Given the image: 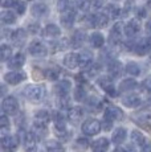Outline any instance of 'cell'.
Here are the masks:
<instances>
[{
    "label": "cell",
    "instance_id": "18",
    "mask_svg": "<svg viewBox=\"0 0 151 152\" xmlns=\"http://www.w3.org/2000/svg\"><path fill=\"white\" fill-rule=\"evenodd\" d=\"M25 64V56L23 53H16L8 60V68L10 69H20Z\"/></svg>",
    "mask_w": 151,
    "mask_h": 152
},
{
    "label": "cell",
    "instance_id": "40",
    "mask_svg": "<svg viewBox=\"0 0 151 152\" xmlns=\"http://www.w3.org/2000/svg\"><path fill=\"white\" fill-rule=\"evenodd\" d=\"M76 1V5H77L78 10L81 11H88L89 8L92 7V0H74Z\"/></svg>",
    "mask_w": 151,
    "mask_h": 152
},
{
    "label": "cell",
    "instance_id": "22",
    "mask_svg": "<svg viewBox=\"0 0 151 152\" xmlns=\"http://www.w3.org/2000/svg\"><path fill=\"white\" fill-rule=\"evenodd\" d=\"M36 138H34L33 134H28V136L25 138V140L21 143L23 147H24L25 152H37V145H36Z\"/></svg>",
    "mask_w": 151,
    "mask_h": 152
},
{
    "label": "cell",
    "instance_id": "8",
    "mask_svg": "<svg viewBox=\"0 0 151 152\" xmlns=\"http://www.w3.org/2000/svg\"><path fill=\"white\" fill-rule=\"evenodd\" d=\"M97 82L107 93V94L110 95V97H117V95H118V91H117V89H115L114 82L111 81V78H109V77H100Z\"/></svg>",
    "mask_w": 151,
    "mask_h": 152
},
{
    "label": "cell",
    "instance_id": "24",
    "mask_svg": "<svg viewBox=\"0 0 151 152\" xmlns=\"http://www.w3.org/2000/svg\"><path fill=\"white\" fill-rule=\"evenodd\" d=\"M103 12H106L109 15L110 19H117V17H121L122 15H123V10L114 4H107V5H105V11H103Z\"/></svg>",
    "mask_w": 151,
    "mask_h": 152
},
{
    "label": "cell",
    "instance_id": "54",
    "mask_svg": "<svg viewBox=\"0 0 151 152\" xmlns=\"http://www.w3.org/2000/svg\"><path fill=\"white\" fill-rule=\"evenodd\" d=\"M144 28H146V32H147V33L151 34V19H149V20L146 21V25H144Z\"/></svg>",
    "mask_w": 151,
    "mask_h": 152
},
{
    "label": "cell",
    "instance_id": "46",
    "mask_svg": "<svg viewBox=\"0 0 151 152\" xmlns=\"http://www.w3.org/2000/svg\"><path fill=\"white\" fill-rule=\"evenodd\" d=\"M147 48H149V45H143V44H136L134 46L135 49V53L138 56H144L147 53Z\"/></svg>",
    "mask_w": 151,
    "mask_h": 152
},
{
    "label": "cell",
    "instance_id": "5",
    "mask_svg": "<svg viewBox=\"0 0 151 152\" xmlns=\"http://www.w3.org/2000/svg\"><path fill=\"white\" fill-rule=\"evenodd\" d=\"M1 107L7 115H16L19 113V103L13 97H5L3 99Z\"/></svg>",
    "mask_w": 151,
    "mask_h": 152
},
{
    "label": "cell",
    "instance_id": "17",
    "mask_svg": "<svg viewBox=\"0 0 151 152\" xmlns=\"http://www.w3.org/2000/svg\"><path fill=\"white\" fill-rule=\"evenodd\" d=\"M41 34L46 39H56L61 34V29L56 24H48L41 31Z\"/></svg>",
    "mask_w": 151,
    "mask_h": 152
},
{
    "label": "cell",
    "instance_id": "48",
    "mask_svg": "<svg viewBox=\"0 0 151 152\" xmlns=\"http://www.w3.org/2000/svg\"><path fill=\"white\" fill-rule=\"evenodd\" d=\"M135 15H136V19H143V17H146V8L138 7L135 11Z\"/></svg>",
    "mask_w": 151,
    "mask_h": 152
},
{
    "label": "cell",
    "instance_id": "55",
    "mask_svg": "<svg viewBox=\"0 0 151 152\" xmlns=\"http://www.w3.org/2000/svg\"><path fill=\"white\" fill-rule=\"evenodd\" d=\"M113 152H129V151H127V150H123V148H119V147H118V148H115V150L113 151Z\"/></svg>",
    "mask_w": 151,
    "mask_h": 152
},
{
    "label": "cell",
    "instance_id": "41",
    "mask_svg": "<svg viewBox=\"0 0 151 152\" xmlns=\"http://www.w3.org/2000/svg\"><path fill=\"white\" fill-rule=\"evenodd\" d=\"M0 128H1V135L5 136L8 128H10V121H8L7 115H3L1 118H0Z\"/></svg>",
    "mask_w": 151,
    "mask_h": 152
},
{
    "label": "cell",
    "instance_id": "28",
    "mask_svg": "<svg viewBox=\"0 0 151 152\" xmlns=\"http://www.w3.org/2000/svg\"><path fill=\"white\" fill-rule=\"evenodd\" d=\"M85 39H86L85 32H82V31H76L74 34L72 36V42H70V45L74 46V48H80V46H82V44L85 42Z\"/></svg>",
    "mask_w": 151,
    "mask_h": 152
},
{
    "label": "cell",
    "instance_id": "27",
    "mask_svg": "<svg viewBox=\"0 0 151 152\" xmlns=\"http://www.w3.org/2000/svg\"><path fill=\"white\" fill-rule=\"evenodd\" d=\"M80 60H81L80 66L84 70H85L86 68H89V66L93 64V54H92V52H89V50L81 52V53H80Z\"/></svg>",
    "mask_w": 151,
    "mask_h": 152
},
{
    "label": "cell",
    "instance_id": "51",
    "mask_svg": "<svg viewBox=\"0 0 151 152\" xmlns=\"http://www.w3.org/2000/svg\"><path fill=\"white\" fill-rule=\"evenodd\" d=\"M111 126H113V121H110L109 118L103 116V128H105L106 131H109L110 128H111Z\"/></svg>",
    "mask_w": 151,
    "mask_h": 152
},
{
    "label": "cell",
    "instance_id": "11",
    "mask_svg": "<svg viewBox=\"0 0 151 152\" xmlns=\"http://www.w3.org/2000/svg\"><path fill=\"white\" fill-rule=\"evenodd\" d=\"M27 78V74L24 72H19V70H15V72H10L7 74H4V81L8 85H17L21 81H24Z\"/></svg>",
    "mask_w": 151,
    "mask_h": 152
},
{
    "label": "cell",
    "instance_id": "10",
    "mask_svg": "<svg viewBox=\"0 0 151 152\" xmlns=\"http://www.w3.org/2000/svg\"><path fill=\"white\" fill-rule=\"evenodd\" d=\"M74 21H76V11L73 10V8L65 11V12H61L60 23L64 28H68V29L72 28L73 24H74Z\"/></svg>",
    "mask_w": 151,
    "mask_h": 152
},
{
    "label": "cell",
    "instance_id": "50",
    "mask_svg": "<svg viewBox=\"0 0 151 152\" xmlns=\"http://www.w3.org/2000/svg\"><path fill=\"white\" fill-rule=\"evenodd\" d=\"M39 28H40V25L37 24V23H29V25H28V29H29V32L31 33H37L39 32Z\"/></svg>",
    "mask_w": 151,
    "mask_h": 152
},
{
    "label": "cell",
    "instance_id": "12",
    "mask_svg": "<svg viewBox=\"0 0 151 152\" xmlns=\"http://www.w3.org/2000/svg\"><path fill=\"white\" fill-rule=\"evenodd\" d=\"M31 13H32V16L37 17V19L45 17L49 13V8L45 3H33L31 7Z\"/></svg>",
    "mask_w": 151,
    "mask_h": 152
},
{
    "label": "cell",
    "instance_id": "3",
    "mask_svg": "<svg viewBox=\"0 0 151 152\" xmlns=\"http://www.w3.org/2000/svg\"><path fill=\"white\" fill-rule=\"evenodd\" d=\"M110 17L106 12H95L93 15H89L88 16V23L89 25L93 28H102V27H106V24L109 23Z\"/></svg>",
    "mask_w": 151,
    "mask_h": 152
},
{
    "label": "cell",
    "instance_id": "52",
    "mask_svg": "<svg viewBox=\"0 0 151 152\" xmlns=\"http://www.w3.org/2000/svg\"><path fill=\"white\" fill-rule=\"evenodd\" d=\"M15 0H0V5L3 8H8V7H12Z\"/></svg>",
    "mask_w": 151,
    "mask_h": 152
},
{
    "label": "cell",
    "instance_id": "53",
    "mask_svg": "<svg viewBox=\"0 0 151 152\" xmlns=\"http://www.w3.org/2000/svg\"><path fill=\"white\" fill-rule=\"evenodd\" d=\"M142 86L146 89V91H151V77L146 78V80L143 81V85H142Z\"/></svg>",
    "mask_w": 151,
    "mask_h": 152
},
{
    "label": "cell",
    "instance_id": "19",
    "mask_svg": "<svg viewBox=\"0 0 151 152\" xmlns=\"http://www.w3.org/2000/svg\"><path fill=\"white\" fill-rule=\"evenodd\" d=\"M11 40H12L13 44H16L17 46H20L21 44L25 42V40H27V32H25L23 28L16 29V31H13L12 33H11Z\"/></svg>",
    "mask_w": 151,
    "mask_h": 152
},
{
    "label": "cell",
    "instance_id": "45",
    "mask_svg": "<svg viewBox=\"0 0 151 152\" xmlns=\"http://www.w3.org/2000/svg\"><path fill=\"white\" fill-rule=\"evenodd\" d=\"M95 12H100L102 8H105V0H92V7Z\"/></svg>",
    "mask_w": 151,
    "mask_h": 152
},
{
    "label": "cell",
    "instance_id": "4",
    "mask_svg": "<svg viewBox=\"0 0 151 152\" xmlns=\"http://www.w3.org/2000/svg\"><path fill=\"white\" fill-rule=\"evenodd\" d=\"M101 128H102L101 122H98L97 119H88V121H85L82 123V126H81L82 132L88 136H93V135H95V134H98L101 131Z\"/></svg>",
    "mask_w": 151,
    "mask_h": 152
},
{
    "label": "cell",
    "instance_id": "2",
    "mask_svg": "<svg viewBox=\"0 0 151 152\" xmlns=\"http://www.w3.org/2000/svg\"><path fill=\"white\" fill-rule=\"evenodd\" d=\"M125 25L122 23H115L113 25V28L110 29V34H109V44L111 46H119L122 44V36L125 34L123 32Z\"/></svg>",
    "mask_w": 151,
    "mask_h": 152
},
{
    "label": "cell",
    "instance_id": "49",
    "mask_svg": "<svg viewBox=\"0 0 151 152\" xmlns=\"http://www.w3.org/2000/svg\"><path fill=\"white\" fill-rule=\"evenodd\" d=\"M141 152H151V142L150 140H146V142L141 145Z\"/></svg>",
    "mask_w": 151,
    "mask_h": 152
},
{
    "label": "cell",
    "instance_id": "23",
    "mask_svg": "<svg viewBox=\"0 0 151 152\" xmlns=\"http://www.w3.org/2000/svg\"><path fill=\"white\" fill-rule=\"evenodd\" d=\"M84 115V110L81 107H70L68 110V119L72 123H77Z\"/></svg>",
    "mask_w": 151,
    "mask_h": 152
},
{
    "label": "cell",
    "instance_id": "43",
    "mask_svg": "<svg viewBox=\"0 0 151 152\" xmlns=\"http://www.w3.org/2000/svg\"><path fill=\"white\" fill-rule=\"evenodd\" d=\"M100 69H101V66L98 65V64H92L89 68L85 69V73L89 75V77H94L95 74H98V73H100Z\"/></svg>",
    "mask_w": 151,
    "mask_h": 152
},
{
    "label": "cell",
    "instance_id": "14",
    "mask_svg": "<svg viewBox=\"0 0 151 152\" xmlns=\"http://www.w3.org/2000/svg\"><path fill=\"white\" fill-rule=\"evenodd\" d=\"M80 54L78 53H68L64 57V65L68 69H76L77 66H80Z\"/></svg>",
    "mask_w": 151,
    "mask_h": 152
},
{
    "label": "cell",
    "instance_id": "32",
    "mask_svg": "<svg viewBox=\"0 0 151 152\" xmlns=\"http://www.w3.org/2000/svg\"><path fill=\"white\" fill-rule=\"evenodd\" d=\"M46 152H65L62 144L60 142H56V140H49L45 145Z\"/></svg>",
    "mask_w": 151,
    "mask_h": 152
},
{
    "label": "cell",
    "instance_id": "36",
    "mask_svg": "<svg viewBox=\"0 0 151 152\" xmlns=\"http://www.w3.org/2000/svg\"><path fill=\"white\" fill-rule=\"evenodd\" d=\"M88 147H89V142H88V139H85V138H78L73 145V148L78 152L85 151Z\"/></svg>",
    "mask_w": 151,
    "mask_h": 152
},
{
    "label": "cell",
    "instance_id": "57",
    "mask_svg": "<svg viewBox=\"0 0 151 152\" xmlns=\"http://www.w3.org/2000/svg\"><path fill=\"white\" fill-rule=\"evenodd\" d=\"M149 5H150V7H151V0H149Z\"/></svg>",
    "mask_w": 151,
    "mask_h": 152
},
{
    "label": "cell",
    "instance_id": "9",
    "mask_svg": "<svg viewBox=\"0 0 151 152\" xmlns=\"http://www.w3.org/2000/svg\"><path fill=\"white\" fill-rule=\"evenodd\" d=\"M141 31V24H139V20L138 19H131L123 28V32H125V36L129 37V39H133L135 37L136 34L139 33Z\"/></svg>",
    "mask_w": 151,
    "mask_h": 152
},
{
    "label": "cell",
    "instance_id": "35",
    "mask_svg": "<svg viewBox=\"0 0 151 152\" xmlns=\"http://www.w3.org/2000/svg\"><path fill=\"white\" fill-rule=\"evenodd\" d=\"M131 140H133V143H134L135 145H142L144 142H146V138L143 136V134H142L141 131L134 130L131 132Z\"/></svg>",
    "mask_w": 151,
    "mask_h": 152
},
{
    "label": "cell",
    "instance_id": "13",
    "mask_svg": "<svg viewBox=\"0 0 151 152\" xmlns=\"http://www.w3.org/2000/svg\"><path fill=\"white\" fill-rule=\"evenodd\" d=\"M32 134L34 135V138L37 140H41L43 138H45L46 134H48V128H46L45 123H41V122H37L34 121L33 126H32Z\"/></svg>",
    "mask_w": 151,
    "mask_h": 152
},
{
    "label": "cell",
    "instance_id": "33",
    "mask_svg": "<svg viewBox=\"0 0 151 152\" xmlns=\"http://www.w3.org/2000/svg\"><path fill=\"white\" fill-rule=\"evenodd\" d=\"M34 121L48 124L51 122V114H49L48 110H39L36 113V115H34Z\"/></svg>",
    "mask_w": 151,
    "mask_h": 152
},
{
    "label": "cell",
    "instance_id": "37",
    "mask_svg": "<svg viewBox=\"0 0 151 152\" xmlns=\"http://www.w3.org/2000/svg\"><path fill=\"white\" fill-rule=\"evenodd\" d=\"M125 70H126L130 75H134V77L141 74V68H139L138 64H135V62H129L125 66Z\"/></svg>",
    "mask_w": 151,
    "mask_h": 152
},
{
    "label": "cell",
    "instance_id": "39",
    "mask_svg": "<svg viewBox=\"0 0 151 152\" xmlns=\"http://www.w3.org/2000/svg\"><path fill=\"white\" fill-rule=\"evenodd\" d=\"M72 8V0H57V10L60 12H65V11Z\"/></svg>",
    "mask_w": 151,
    "mask_h": 152
},
{
    "label": "cell",
    "instance_id": "42",
    "mask_svg": "<svg viewBox=\"0 0 151 152\" xmlns=\"http://www.w3.org/2000/svg\"><path fill=\"white\" fill-rule=\"evenodd\" d=\"M45 77L48 78L49 81H57L60 77V73H59V70H56V69H46Z\"/></svg>",
    "mask_w": 151,
    "mask_h": 152
},
{
    "label": "cell",
    "instance_id": "25",
    "mask_svg": "<svg viewBox=\"0 0 151 152\" xmlns=\"http://www.w3.org/2000/svg\"><path fill=\"white\" fill-rule=\"evenodd\" d=\"M93 152H106L109 150V140L106 138H100L93 143Z\"/></svg>",
    "mask_w": 151,
    "mask_h": 152
},
{
    "label": "cell",
    "instance_id": "30",
    "mask_svg": "<svg viewBox=\"0 0 151 152\" xmlns=\"http://www.w3.org/2000/svg\"><path fill=\"white\" fill-rule=\"evenodd\" d=\"M136 86H138V83H136V81L134 78H127V80H123L119 83L118 90H119V91H131Z\"/></svg>",
    "mask_w": 151,
    "mask_h": 152
},
{
    "label": "cell",
    "instance_id": "15",
    "mask_svg": "<svg viewBox=\"0 0 151 152\" xmlns=\"http://www.w3.org/2000/svg\"><path fill=\"white\" fill-rule=\"evenodd\" d=\"M106 118H109L110 121L115 122V121H122V118H123V113H122V110L119 107H115V106H109L105 111V115Z\"/></svg>",
    "mask_w": 151,
    "mask_h": 152
},
{
    "label": "cell",
    "instance_id": "34",
    "mask_svg": "<svg viewBox=\"0 0 151 152\" xmlns=\"http://www.w3.org/2000/svg\"><path fill=\"white\" fill-rule=\"evenodd\" d=\"M0 56H1L3 62L10 60V58L12 57V49H11V46H8L7 44H3L1 48H0Z\"/></svg>",
    "mask_w": 151,
    "mask_h": 152
},
{
    "label": "cell",
    "instance_id": "29",
    "mask_svg": "<svg viewBox=\"0 0 151 152\" xmlns=\"http://www.w3.org/2000/svg\"><path fill=\"white\" fill-rule=\"evenodd\" d=\"M126 130H125L123 127H118L117 130H114V132H113L111 135V140L114 144H122V143L125 142V139H126Z\"/></svg>",
    "mask_w": 151,
    "mask_h": 152
},
{
    "label": "cell",
    "instance_id": "6",
    "mask_svg": "<svg viewBox=\"0 0 151 152\" xmlns=\"http://www.w3.org/2000/svg\"><path fill=\"white\" fill-rule=\"evenodd\" d=\"M28 52H29L31 56H33V57H44V56H46V53H48L46 46L41 41H39V40H33V41L29 44Z\"/></svg>",
    "mask_w": 151,
    "mask_h": 152
},
{
    "label": "cell",
    "instance_id": "1",
    "mask_svg": "<svg viewBox=\"0 0 151 152\" xmlns=\"http://www.w3.org/2000/svg\"><path fill=\"white\" fill-rule=\"evenodd\" d=\"M23 94L28 101L33 102V103H39L45 95V87L41 85H28L24 87Z\"/></svg>",
    "mask_w": 151,
    "mask_h": 152
},
{
    "label": "cell",
    "instance_id": "16",
    "mask_svg": "<svg viewBox=\"0 0 151 152\" xmlns=\"http://www.w3.org/2000/svg\"><path fill=\"white\" fill-rule=\"evenodd\" d=\"M70 89H72V83H70V81H68V80L60 81V82L54 86V91H56V94L59 95V97H65V95H68Z\"/></svg>",
    "mask_w": 151,
    "mask_h": 152
},
{
    "label": "cell",
    "instance_id": "26",
    "mask_svg": "<svg viewBox=\"0 0 151 152\" xmlns=\"http://www.w3.org/2000/svg\"><path fill=\"white\" fill-rule=\"evenodd\" d=\"M141 103H142V98L136 94L129 95V97L123 99V104L126 107H129V109H135V107L141 106Z\"/></svg>",
    "mask_w": 151,
    "mask_h": 152
},
{
    "label": "cell",
    "instance_id": "20",
    "mask_svg": "<svg viewBox=\"0 0 151 152\" xmlns=\"http://www.w3.org/2000/svg\"><path fill=\"white\" fill-rule=\"evenodd\" d=\"M89 41H90L93 48L100 49L105 45V37H103V34L101 32H93L90 37H89Z\"/></svg>",
    "mask_w": 151,
    "mask_h": 152
},
{
    "label": "cell",
    "instance_id": "47",
    "mask_svg": "<svg viewBox=\"0 0 151 152\" xmlns=\"http://www.w3.org/2000/svg\"><path fill=\"white\" fill-rule=\"evenodd\" d=\"M139 119H142L144 123H151V111H143L139 115Z\"/></svg>",
    "mask_w": 151,
    "mask_h": 152
},
{
    "label": "cell",
    "instance_id": "7",
    "mask_svg": "<svg viewBox=\"0 0 151 152\" xmlns=\"http://www.w3.org/2000/svg\"><path fill=\"white\" fill-rule=\"evenodd\" d=\"M19 138L17 136L5 135L1 138V147L5 152H15L19 147Z\"/></svg>",
    "mask_w": 151,
    "mask_h": 152
},
{
    "label": "cell",
    "instance_id": "31",
    "mask_svg": "<svg viewBox=\"0 0 151 152\" xmlns=\"http://www.w3.org/2000/svg\"><path fill=\"white\" fill-rule=\"evenodd\" d=\"M0 20H1L3 24L5 25H11L16 23V15L12 11H3L0 15Z\"/></svg>",
    "mask_w": 151,
    "mask_h": 152
},
{
    "label": "cell",
    "instance_id": "44",
    "mask_svg": "<svg viewBox=\"0 0 151 152\" xmlns=\"http://www.w3.org/2000/svg\"><path fill=\"white\" fill-rule=\"evenodd\" d=\"M86 97V91H85V87L84 86H77V89H76L74 91V98L77 99V101H84Z\"/></svg>",
    "mask_w": 151,
    "mask_h": 152
},
{
    "label": "cell",
    "instance_id": "38",
    "mask_svg": "<svg viewBox=\"0 0 151 152\" xmlns=\"http://www.w3.org/2000/svg\"><path fill=\"white\" fill-rule=\"evenodd\" d=\"M12 7L17 15H24L25 11H27V3L23 1V0H15Z\"/></svg>",
    "mask_w": 151,
    "mask_h": 152
},
{
    "label": "cell",
    "instance_id": "56",
    "mask_svg": "<svg viewBox=\"0 0 151 152\" xmlns=\"http://www.w3.org/2000/svg\"><path fill=\"white\" fill-rule=\"evenodd\" d=\"M147 45H149V48H151V36L147 39Z\"/></svg>",
    "mask_w": 151,
    "mask_h": 152
},
{
    "label": "cell",
    "instance_id": "21",
    "mask_svg": "<svg viewBox=\"0 0 151 152\" xmlns=\"http://www.w3.org/2000/svg\"><path fill=\"white\" fill-rule=\"evenodd\" d=\"M107 70H109V74L113 80L119 78L122 75V72H123V70H122V64L119 62V61H111V62L109 64Z\"/></svg>",
    "mask_w": 151,
    "mask_h": 152
}]
</instances>
